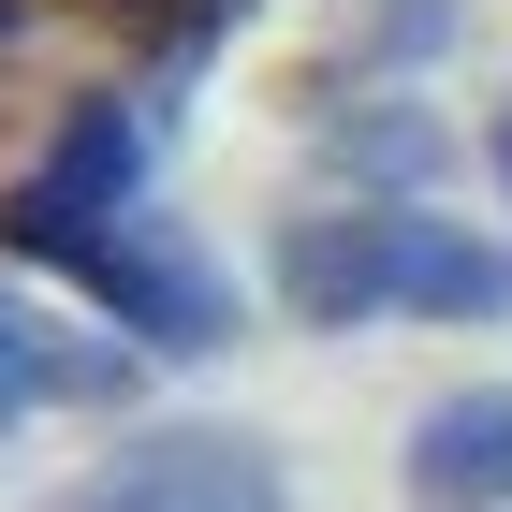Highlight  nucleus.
<instances>
[{
	"label": "nucleus",
	"instance_id": "nucleus-1",
	"mask_svg": "<svg viewBox=\"0 0 512 512\" xmlns=\"http://www.w3.org/2000/svg\"><path fill=\"white\" fill-rule=\"evenodd\" d=\"M278 308L308 337L352 322H512V249L439 205H308L278 220Z\"/></svg>",
	"mask_w": 512,
	"mask_h": 512
},
{
	"label": "nucleus",
	"instance_id": "nucleus-2",
	"mask_svg": "<svg viewBox=\"0 0 512 512\" xmlns=\"http://www.w3.org/2000/svg\"><path fill=\"white\" fill-rule=\"evenodd\" d=\"M44 264H59V278H88V293H103V322H118L132 352H161V366L235 352V278L205 264L176 220H147V205H132V220H88V235H59Z\"/></svg>",
	"mask_w": 512,
	"mask_h": 512
},
{
	"label": "nucleus",
	"instance_id": "nucleus-3",
	"mask_svg": "<svg viewBox=\"0 0 512 512\" xmlns=\"http://www.w3.org/2000/svg\"><path fill=\"white\" fill-rule=\"evenodd\" d=\"M132 205H147V118H132L118 88H88V103H59V147L0 191V249H15V264H44L59 235L132 220Z\"/></svg>",
	"mask_w": 512,
	"mask_h": 512
},
{
	"label": "nucleus",
	"instance_id": "nucleus-4",
	"mask_svg": "<svg viewBox=\"0 0 512 512\" xmlns=\"http://www.w3.org/2000/svg\"><path fill=\"white\" fill-rule=\"evenodd\" d=\"M44 512H293V483H278V454L235 439V425H147L88 483H59Z\"/></svg>",
	"mask_w": 512,
	"mask_h": 512
},
{
	"label": "nucleus",
	"instance_id": "nucleus-5",
	"mask_svg": "<svg viewBox=\"0 0 512 512\" xmlns=\"http://www.w3.org/2000/svg\"><path fill=\"white\" fill-rule=\"evenodd\" d=\"M132 337H74V322H44L15 278H0V439L44 425V410H132Z\"/></svg>",
	"mask_w": 512,
	"mask_h": 512
},
{
	"label": "nucleus",
	"instance_id": "nucleus-6",
	"mask_svg": "<svg viewBox=\"0 0 512 512\" xmlns=\"http://www.w3.org/2000/svg\"><path fill=\"white\" fill-rule=\"evenodd\" d=\"M308 161L352 205H425L439 176H454V132H439L425 103H395V88H352V103H308Z\"/></svg>",
	"mask_w": 512,
	"mask_h": 512
},
{
	"label": "nucleus",
	"instance_id": "nucleus-7",
	"mask_svg": "<svg viewBox=\"0 0 512 512\" xmlns=\"http://www.w3.org/2000/svg\"><path fill=\"white\" fill-rule=\"evenodd\" d=\"M395 483L425 512H512V381H469V395H439V410H410Z\"/></svg>",
	"mask_w": 512,
	"mask_h": 512
},
{
	"label": "nucleus",
	"instance_id": "nucleus-8",
	"mask_svg": "<svg viewBox=\"0 0 512 512\" xmlns=\"http://www.w3.org/2000/svg\"><path fill=\"white\" fill-rule=\"evenodd\" d=\"M88 15H103V30H118L132 59L161 74V88H191L205 59L235 44V15H249V0H88Z\"/></svg>",
	"mask_w": 512,
	"mask_h": 512
},
{
	"label": "nucleus",
	"instance_id": "nucleus-9",
	"mask_svg": "<svg viewBox=\"0 0 512 512\" xmlns=\"http://www.w3.org/2000/svg\"><path fill=\"white\" fill-rule=\"evenodd\" d=\"M454 15H469V0H381V15H366V44H352V88H366V74H410V59H439V44H454Z\"/></svg>",
	"mask_w": 512,
	"mask_h": 512
},
{
	"label": "nucleus",
	"instance_id": "nucleus-10",
	"mask_svg": "<svg viewBox=\"0 0 512 512\" xmlns=\"http://www.w3.org/2000/svg\"><path fill=\"white\" fill-rule=\"evenodd\" d=\"M483 161H498V191H512V103H498V132H483Z\"/></svg>",
	"mask_w": 512,
	"mask_h": 512
},
{
	"label": "nucleus",
	"instance_id": "nucleus-11",
	"mask_svg": "<svg viewBox=\"0 0 512 512\" xmlns=\"http://www.w3.org/2000/svg\"><path fill=\"white\" fill-rule=\"evenodd\" d=\"M15 30H30V0H0V44H15Z\"/></svg>",
	"mask_w": 512,
	"mask_h": 512
}]
</instances>
